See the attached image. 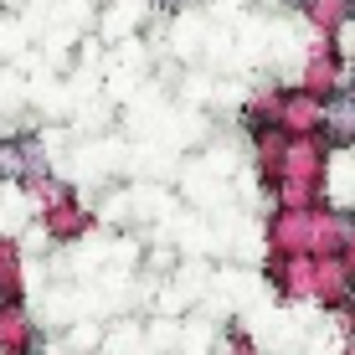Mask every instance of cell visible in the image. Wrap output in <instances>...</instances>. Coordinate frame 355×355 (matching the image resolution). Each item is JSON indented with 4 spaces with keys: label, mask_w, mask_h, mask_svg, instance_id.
Returning <instances> with one entry per match:
<instances>
[{
    "label": "cell",
    "mask_w": 355,
    "mask_h": 355,
    "mask_svg": "<svg viewBox=\"0 0 355 355\" xmlns=\"http://www.w3.org/2000/svg\"><path fill=\"white\" fill-rule=\"evenodd\" d=\"M314 304L329 314H355V268L345 258H314Z\"/></svg>",
    "instance_id": "6da1fadb"
},
{
    "label": "cell",
    "mask_w": 355,
    "mask_h": 355,
    "mask_svg": "<svg viewBox=\"0 0 355 355\" xmlns=\"http://www.w3.org/2000/svg\"><path fill=\"white\" fill-rule=\"evenodd\" d=\"M36 222H42V237L52 242V248H72V242H83L93 232V206L78 201V196H67V201L36 211Z\"/></svg>",
    "instance_id": "7a4b0ae2"
},
{
    "label": "cell",
    "mask_w": 355,
    "mask_h": 355,
    "mask_svg": "<svg viewBox=\"0 0 355 355\" xmlns=\"http://www.w3.org/2000/svg\"><path fill=\"white\" fill-rule=\"evenodd\" d=\"M278 129L288 139H314L324 129V103L304 88H284V103H278Z\"/></svg>",
    "instance_id": "3957f363"
},
{
    "label": "cell",
    "mask_w": 355,
    "mask_h": 355,
    "mask_svg": "<svg viewBox=\"0 0 355 355\" xmlns=\"http://www.w3.org/2000/svg\"><path fill=\"white\" fill-rule=\"evenodd\" d=\"M42 329H36L26 304H0V355H36Z\"/></svg>",
    "instance_id": "277c9868"
},
{
    "label": "cell",
    "mask_w": 355,
    "mask_h": 355,
    "mask_svg": "<svg viewBox=\"0 0 355 355\" xmlns=\"http://www.w3.org/2000/svg\"><path fill=\"white\" fill-rule=\"evenodd\" d=\"M304 16H309L314 36H335L340 26H350V21H355V6H345V0H309Z\"/></svg>",
    "instance_id": "5b68a950"
},
{
    "label": "cell",
    "mask_w": 355,
    "mask_h": 355,
    "mask_svg": "<svg viewBox=\"0 0 355 355\" xmlns=\"http://www.w3.org/2000/svg\"><path fill=\"white\" fill-rule=\"evenodd\" d=\"M21 293H26V284H21V248H16V237H0V304H21Z\"/></svg>",
    "instance_id": "8992f818"
},
{
    "label": "cell",
    "mask_w": 355,
    "mask_h": 355,
    "mask_svg": "<svg viewBox=\"0 0 355 355\" xmlns=\"http://www.w3.org/2000/svg\"><path fill=\"white\" fill-rule=\"evenodd\" d=\"M345 93L355 98V62H345Z\"/></svg>",
    "instance_id": "52a82bcc"
},
{
    "label": "cell",
    "mask_w": 355,
    "mask_h": 355,
    "mask_svg": "<svg viewBox=\"0 0 355 355\" xmlns=\"http://www.w3.org/2000/svg\"><path fill=\"white\" fill-rule=\"evenodd\" d=\"M345 6H355V0H345Z\"/></svg>",
    "instance_id": "ba28073f"
}]
</instances>
